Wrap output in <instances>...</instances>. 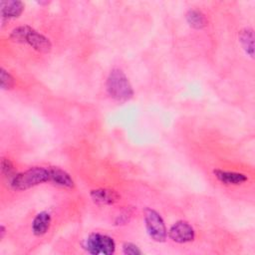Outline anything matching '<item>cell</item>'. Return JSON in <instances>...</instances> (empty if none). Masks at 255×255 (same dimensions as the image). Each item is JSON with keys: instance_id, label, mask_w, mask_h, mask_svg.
Masks as SVG:
<instances>
[{"instance_id": "6da1fadb", "label": "cell", "mask_w": 255, "mask_h": 255, "mask_svg": "<svg viewBox=\"0 0 255 255\" xmlns=\"http://www.w3.org/2000/svg\"><path fill=\"white\" fill-rule=\"evenodd\" d=\"M10 39L16 43L27 44L39 53L47 54L52 50V43L49 38L27 25L14 28L10 34Z\"/></svg>"}, {"instance_id": "7a4b0ae2", "label": "cell", "mask_w": 255, "mask_h": 255, "mask_svg": "<svg viewBox=\"0 0 255 255\" xmlns=\"http://www.w3.org/2000/svg\"><path fill=\"white\" fill-rule=\"evenodd\" d=\"M50 182L49 167L33 166L10 178V184L15 190H26L44 182Z\"/></svg>"}, {"instance_id": "3957f363", "label": "cell", "mask_w": 255, "mask_h": 255, "mask_svg": "<svg viewBox=\"0 0 255 255\" xmlns=\"http://www.w3.org/2000/svg\"><path fill=\"white\" fill-rule=\"evenodd\" d=\"M108 94L116 101L126 102L132 98L133 90L126 74L118 68L113 69L106 83Z\"/></svg>"}, {"instance_id": "277c9868", "label": "cell", "mask_w": 255, "mask_h": 255, "mask_svg": "<svg viewBox=\"0 0 255 255\" xmlns=\"http://www.w3.org/2000/svg\"><path fill=\"white\" fill-rule=\"evenodd\" d=\"M84 248L93 255H112L116 250V242L109 235L92 233L85 240Z\"/></svg>"}, {"instance_id": "5b68a950", "label": "cell", "mask_w": 255, "mask_h": 255, "mask_svg": "<svg viewBox=\"0 0 255 255\" xmlns=\"http://www.w3.org/2000/svg\"><path fill=\"white\" fill-rule=\"evenodd\" d=\"M144 224L148 236L156 242H164L167 236L166 227L160 214L151 208L144 210Z\"/></svg>"}, {"instance_id": "8992f818", "label": "cell", "mask_w": 255, "mask_h": 255, "mask_svg": "<svg viewBox=\"0 0 255 255\" xmlns=\"http://www.w3.org/2000/svg\"><path fill=\"white\" fill-rule=\"evenodd\" d=\"M168 236L176 243H187L194 240L195 231L188 222L179 220L171 225L168 230Z\"/></svg>"}, {"instance_id": "52a82bcc", "label": "cell", "mask_w": 255, "mask_h": 255, "mask_svg": "<svg viewBox=\"0 0 255 255\" xmlns=\"http://www.w3.org/2000/svg\"><path fill=\"white\" fill-rule=\"evenodd\" d=\"M90 195L95 203L101 204V205L114 204L117 201H119V199L121 198L120 194L116 190L110 189V188L93 189L91 190Z\"/></svg>"}, {"instance_id": "ba28073f", "label": "cell", "mask_w": 255, "mask_h": 255, "mask_svg": "<svg viewBox=\"0 0 255 255\" xmlns=\"http://www.w3.org/2000/svg\"><path fill=\"white\" fill-rule=\"evenodd\" d=\"M213 173L215 177L223 184L226 185H239L248 180V177L241 172L222 170V169H214Z\"/></svg>"}, {"instance_id": "9c48e42d", "label": "cell", "mask_w": 255, "mask_h": 255, "mask_svg": "<svg viewBox=\"0 0 255 255\" xmlns=\"http://www.w3.org/2000/svg\"><path fill=\"white\" fill-rule=\"evenodd\" d=\"M0 8H1L2 23H4L5 20L19 17L24 10V4L18 0L1 1Z\"/></svg>"}, {"instance_id": "30bf717a", "label": "cell", "mask_w": 255, "mask_h": 255, "mask_svg": "<svg viewBox=\"0 0 255 255\" xmlns=\"http://www.w3.org/2000/svg\"><path fill=\"white\" fill-rule=\"evenodd\" d=\"M49 173H50V182L54 183L55 185L66 187V188L74 187V185H75L74 180L67 171H65L59 167L50 166Z\"/></svg>"}, {"instance_id": "8fae6325", "label": "cell", "mask_w": 255, "mask_h": 255, "mask_svg": "<svg viewBox=\"0 0 255 255\" xmlns=\"http://www.w3.org/2000/svg\"><path fill=\"white\" fill-rule=\"evenodd\" d=\"M51 214L47 211L39 212L32 222V231L36 236H41L45 234L51 225Z\"/></svg>"}, {"instance_id": "7c38bea8", "label": "cell", "mask_w": 255, "mask_h": 255, "mask_svg": "<svg viewBox=\"0 0 255 255\" xmlns=\"http://www.w3.org/2000/svg\"><path fill=\"white\" fill-rule=\"evenodd\" d=\"M239 42L245 53L251 58L254 57V34L252 28H243L239 32Z\"/></svg>"}, {"instance_id": "4fadbf2b", "label": "cell", "mask_w": 255, "mask_h": 255, "mask_svg": "<svg viewBox=\"0 0 255 255\" xmlns=\"http://www.w3.org/2000/svg\"><path fill=\"white\" fill-rule=\"evenodd\" d=\"M186 22L194 29H202L207 25V19L205 15L196 9H190L185 15Z\"/></svg>"}, {"instance_id": "5bb4252c", "label": "cell", "mask_w": 255, "mask_h": 255, "mask_svg": "<svg viewBox=\"0 0 255 255\" xmlns=\"http://www.w3.org/2000/svg\"><path fill=\"white\" fill-rule=\"evenodd\" d=\"M0 83H1V88L3 90H11L15 84V81L12 75L3 68H1L0 70Z\"/></svg>"}, {"instance_id": "9a60e30c", "label": "cell", "mask_w": 255, "mask_h": 255, "mask_svg": "<svg viewBox=\"0 0 255 255\" xmlns=\"http://www.w3.org/2000/svg\"><path fill=\"white\" fill-rule=\"evenodd\" d=\"M1 171L5 176L10 177V178H12L16 174L12 161L5 157H3L1 159Z\"/></svg>"}, {"instance_id": "2e32d148", "label": "cell", "mask_w": 255, "mask_h": 255, "mask_svg": "<svg viewBox=\"0 0 255 255\" xmlns=\"http://www.w3.org/2000/svg\"><path fill=\"white\" fill-rule=\"evenodd\" d=\"M123 252L126 255H140L142 254L141 250L131 242H125L123 244Z\"/></svg>"}, {"instance_id": "e0dca14e", "label": "cell", "mask_w": 255, "mask_h": 255, "mask_svg": "<svg viewBox=\"0 0 255 255\" xmlns=\"http://www.w3.org/2000/svg\"><path fill=\"white\" fill-rule=\"evenodd\" d=\"M130 216H131V212H129V210L127 209L121 215L118 216V218L116 219V223L117 224H126L127 222H128Z\"/></svg>"}, {"instance_id": "ac0fdd59", "label": "cell", "mask_w": 255, "mask_h": 255, "mask_svg": "<svg viewBox=\"0 0 255 255\" xmlns=\"http://www.w3.org/2000/svg\"><path fill=\"white\" fill-rule=\"evenodd\" d=\"M5 233H6V228H5L4 225H1V226H0V239H1V240L4 238Z\"/></svg>"}]
</instances>
